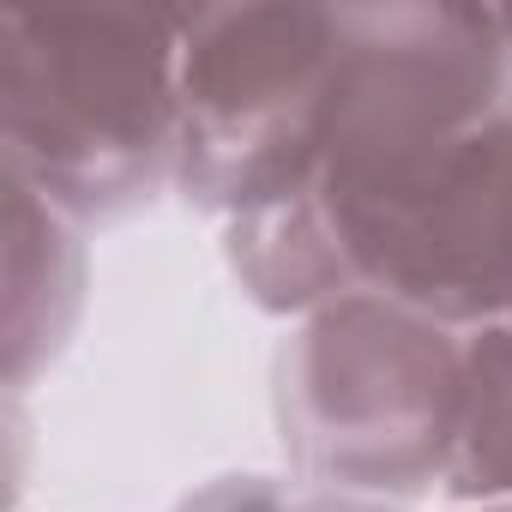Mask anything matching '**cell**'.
<instances>
[{
  "label": "cell",
  "instance_id": "cell-1",
  "mask_svg": "<svg viewBox=\"0 0 512 512\" xmlns=\"http://www.w3.org/2000/svg\"><path fill=\"white\" fill-rule=\"evenodd\" d=\"M266 314L392 296L476 332L512 314V7H350L302 187L223 223Z\"/></svg>",
  "mask_w": 512,
  "mask_h": 512
},
{
  "label": "cell",
  "instance_id": "cell-2",
  "mask_svg": "<svg viewBox=\"0 0 512 512\" xmlns=\"http://www.w3.org/2000/svg\"><path fill=\"white\" fill-rule=\"evenodd\" d=\"M181 43L187 7L7 13V181L79 229L145 211L181 169Z\"/></svg>",
  "mask_w": 512,
  "mask_h": 512
},
{
  "label": "cell",
  "instance_id": "cell-3",
  "mask_svg": "<svg viewBox=\"0 0 512 512\" xmlns=\"http://www.w3.org/2000/svg\"><path fill=\"white\" fill-rule=\"evenodd\" d=\"M458 398L464 332L368 290L302 314L272 368L290 470L386 506L446 488Z\"/></svg>",
  "mask_w": 512,
  "mask_h": 512
},
{
  "label": "cell",
  "instance_id": "cell-4",
  "mask_svg": "<svg viewBox=\"0 0 512 512\" xmlns=\"http://www.w3.org/2000/svg\"><path fill=\"white\" fill-rule=\"evenodd\" d=\"M350 7H187L175 193L223 223L284 205L314 157Z\"/></svg>",
  "mask_w": 512,
  "mask_h": 512
},
{
  "label": "cell",
  "instance_id": "cell-5",
  "mask_svg": "<svg viewBox=\"0 0 512 512\" xmlns=\"http://www.w3.org/2000/svg\"><path fill=\"white\" fill-rule=\"evenodd\" d=\"M13 187V296H7V380L25 386L43 362L61 356L79 302H85V229L43 205L31 187Z\"/></svg>",
  "mask_w": 512,
  "mask_h": 512
},
{
  "label": "cell",
  "instance_id": "cell-6",
  "mask_svg": "<svg viewBox=\"0 0 512 512\" xmlns=\"http://www.w3.org/2000/svg\"><path fill=\"white\" fill-rule=\"evenodd\" d=\"M440 494L452 506L512 500V314L464 332V398Z\"/></svg>",
  "mask_w": 512,
  "mask_h": 512
},
{
  "label": "cell",
  "instance_id": "cell-7",
  "mask_svg": "<svg viewBox=\"0 0 512 512\" xmlns=\"http://www.w3.org/2000/svg\"><path fill=\"white\" fill-rule=\"evenodd\" d=\"M175 512H398V506L314 488L302 476H217V482L193 488Z\"/></svg>",
  "mask_w": 512,
  "mask_h": 512
},
{
  "label": "cell",
  "instance_id": "cell-8",
  "mask_svg": "<svg viewBox=\"0 0 512 512\" xmlns=\"http://www.w3.org/2000/svg\"><path fill=\"white\" fill-rule=\"evenodd\" d=\"M452 512H512V500H494V506H452Z\"/></svg>",
  "mask_w": 512,
  "mask_h": 512
}]
</instances>
